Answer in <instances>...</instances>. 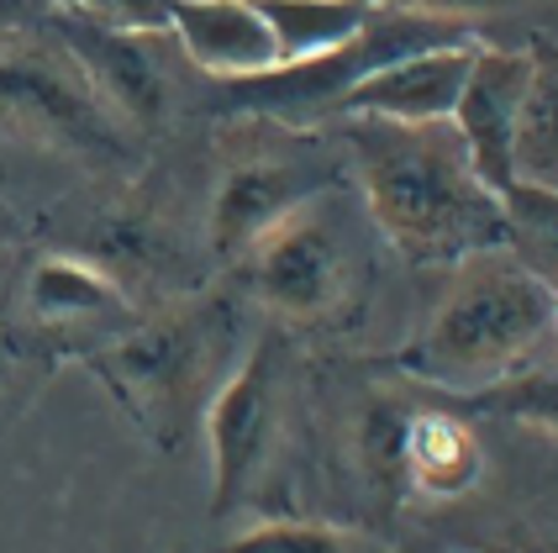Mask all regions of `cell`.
Wrapping results in <instances>:
<instances>
[{"mask_svg":"<svg viewBox=\"0 0 558 553\" xmlns=\"http://www.w3.org/2000/svg\"><path fill=\"white\" fill-rule=\"evenodd\" d=\"M342 148L379 238L422 269H453L469 253L506 248L500 195L469 164L453 122L342 117Z\"/></svg>","mask_w":558,"mask_h":553,"instance_id":"cell-1","label":"cell"},{"mask_svg":"<svg viewBox=\"0 0 558 553\" xmlns=\"http://www.w3.org/2000/svg\"><path fill=\"white\" fill-rule=\"evenodd\" d=\"M554 306L558 296L511 248L469 253L448 269L433 316L405 342L401 369L437 396H485L537 364L554 342Z\"/></svg>","mask_w":558,"mask_h":553,"instance_id":"cell-2","label":"cell"},{"mask_svg":"<svg viewBox=\"0 0 558 553\" xmlns=\"http://www.w3.org/2000/svg\"><path fill=\"white\" fill-rule=\"evenodd\" d=\"M238 353H243V322L232 301L201 296L163 306L158 316L126 322L122 333L80 353V364L106 385V396L122 406L126 422L158 454H180Z\"/></svg>","mask_w":558,"mask_h":553,"instance_id":"cell-3","label":"cell"},{"mask_svg":"<svg viewBox=\"0 0 558 553\" xmlns=\"http://www.w3.org/2000/svg\"><path fill=\"white\" fill-rule=\"evenodd\" d=\"M227 269H238V285L253 306L290 327L332 322L359 290L353 232L327 201V190L264 227Z\"/></svg>","mask_w":558,"mask_h":553,"instance_id":"cell-4","label":"cell"},{"mask_svg":"<svg viewBox=\"0 0 558 553\" xmlns=\"http://www.w3.org/2000/svg\"><path fill=\"white\" fill-rule=\"evenodd\" d=\"M0 127L95 164H117L132 137L48 27V11L43 22L0 32Z\"/></svg>","mask_w":558,"mask_h":553,"instance_id":"cell-5","label":"cell"},{"mask_svg":"<svg viewBox=\"0 0 558 553\" xmlns=\"http://www.w3.org/2000/svg\"><path fill=\"white\" fill-rule=\"evenodd\" d=\"M279 428H284L279 327H264L232 359V369L221 374V385L201 411V432L211 448V517L217 522H227L258 495L279 454Z\"/></svg>","mask_w":558,"mask_h":553,"instance_id":"cell-6","label":"cell"},{"mask_svg":"<svg viewBox=\"0 0 558 553\" xmlns=\"http://www.w3.org/2000/svg\"><path fill=\"white\" fill-rule=\"evenodd\" d=\"M48 27L59 32V43L85 69L100 106L126 132H148L163 122L169 80H163V63L154 53L163 32H132L117 22H100V16H80V11H48Z\"/></svg>","mask_w":558,"mask_h":553,"instance_id":"cell-7","label":"cell"},{"mask_svg":"<svg viewBox=\"0 0 558 553\" xmlns=\"http://www.w3.org/2000/svg\"><path fill=\"white\" fill-rule=\"evenodd\" d=\"M322 190L327 175L301 148H238L221 164V180L211 190L206 243L221 264H232L264 227H275L284 212H295Z\"/></svg>","mask_w":558,"mask_h":553,"instance_id":"cell-8","label":"cell"},{"mask_svg":"<svg viewBox=\"0 0 558 553\" xmlns=\"http://www.w3.org/2000/svg\"><path fill=\"white\" fill-rule=\"evenodd\" d=\"M22 316H27L32 338L74 342L80 353H90L95 342L122 333L126 322H137L122 279L80 253H43L32 264L27 290H22Z\"/></svg>","mask_w":558,"mask_h":553,"instance_id":"cell-9","label":"cell"},{"mask_svg":"<svg viewBox=\"0 0 558 553\" xmlns=\"http://www.w3.org/2000/svg\"><path fill=\"white\" fill-rule=\"evenodd\" d=\"M532 59L527 48H490L480 43L469 80L453 106V132L464 143L469 164L480 169V180L496 195L517 184V122H522V95H527Z\"/></svg>","mask_w":558,"mask_h":553,"instance_id":"cell-10","label":"cell"},{"mask_svg":"<svg viewBox=\"0 0 558 553\" xmlns=\"http://www.w3.org/2000/svg\"><path fill=\"white\" fill-rule=\"evenodd\" d=\"M480 37H459V43H433L401 59L379 63L364 74L353 91L342 95L338 117H385V122H448L459 91L469 80Z\"/></svg>","mask_w":558,"mask_h":553,"instance_id":"cell-11","label":"cell"},{"mask_svg":"<svg viewBox=\"0 0 558 553\" xmlns=\"http://www.w3.org/2000/svg\"><path fill=\"white\" fill-rule=\"evenodd\" d=\"M163 32L217 85H243L279 69L275 27L258 0H163Z\"/></svg>","mask_w":558,"mask_h":553,"instance_id":"cell-12","label":"cell"},{"mask_svg":"<svg viewBox=\"0 0 558 553\" xmlns=\"http://www.w3.org/2000/svg\"><path fill=\"white\" fill-rule=\"evenodd\" d=\"M485 474V443L459 411L416 406L401 422V480L422 501H459Z\"/></svg>","mask_w":558,"mask_h":553,"instance_id":"cell-13","label":"cell"},{"mask_svg":"<svg viewBox=\"0 0 558 553\" xmlns=\"http://www.w3.org/2000/svg\"><path fill=\"white\" fill-rule=\"evenodd\" d=\"M279 43V69L332 53L348 37H359L374 16V0H258Z\"/></svg>","mask_w":558,"mask_h":553,"instance_id":"cell-14","label":"cell"},{"mask_svg":"<svg viewBox=\"0 0 558 553\" xmlns=\"http://www.w3.org/2000/svg\"><path fill=\"white\" fill-rule=\"evenodd\" d=\"M527 59L532 74L517 122V180L558 184V43L537 37Z\"/></svg>","mask_w":558,"mask_h":553,"instance_id":"cell-15","label":"cell"},{"mask_svg":"<svg viewBox=\"0 0 558 553\" xmlns=\"http://www.w3.org/2000/svg\"><path fill=\"white\" fill-rule=\"evenodd\" d=\"M506 248L558 296V184L517 180L500 195Z\"/></svg>","mask_w":558,"mask_h":553,"instance_id":"cell-16","label":"cell"},{"mask_svg":"<svg viewBox=\"0 0 558 553\" xmlns=\"http://www.w3.org/2000/svg\"><path fill=\"white\" fill-rule=\"evenodd\" d=\"M217 553H379L369 532L342 522H311V517H264L227 538Z\"/></svg>","mask_w":558,"mask_h":553,"instance_id":"cell-17","label":"cell"},{"mask_svg":"<svg viewBox=\"0 0 558 553\" xmlns=\"http://www.w3.org/2000/svg\"><path fill=\"white\" fill-rule=\"evenodd\" d=\"M464 406H480V411H496L506 422H522V428H537L558 437V369H522L517 380H506L485 396L464 400Z\"/></svg>","mask_w":558,"mask_h":553,"instance_id":"cell-18","label":"cell"},{"mask_svg":"<svg viewBox=\"0 0 558 553\" xmlns=\"http://www.w3.org/2000/svg\"><path fill=\"white\" fill-rule=\"evenodd\" d=\"M385 5H405V11H427V16H453V22H469V16H485L506 0H385Z\"/></svg>","mask_w":558,"mask_h":553,"instance_id":"cell-19","label":"cell"},{"mask_svg":"<svg viewBox=\"0 0 558 553\" xmlns=\"http://www.w3.org/2000/svg\"><path fill=\"white\" fill-rule=\"evenodd\" d=\"M43 0H0V32L11 27H27V22H43Z\"/></svg>","mask_w":558,"mask_h":553,"instance_id":"cell-20","label":"cell"},{"mask_svg":"<svg viewBox=\"0 0 558 553\" xmlns=\"http://www.w3.org/2000/svg\"><path fill=\"white\" fill-rule=\"evenodd\" d=\"M48 11H80V16H100V0H43Z\"/></svg>","mask_w":558,"mask_h":553,"instance_id":"cell-21","label":"cell"},{"mask_svg":"<svg viewBox=\"0 0 558 553\" xmlns=\"http://www.w3.org/2000/svg\"><path fill=\"white\" fill-rule=\"evenodd\" d=\"M5 369H11V364H5V353H0V380H5Z\"/></svg>","mask_w":558,"mask_h":553,"instance_id":"cell-22","label":"cell"},{"mask_svg":"<svg viewBox=\"0 0 558 553\" xmlns=\"http://www.w3.org/2000/svg\"><path fill=\"white\" fill-rule=\"evenodd\" d=\"M554 342H558V306H554Z\"/></svg>","mask_w":558,"mask_h":553,"instance_id":"cell-23","label":"cell"}]
</instances>
